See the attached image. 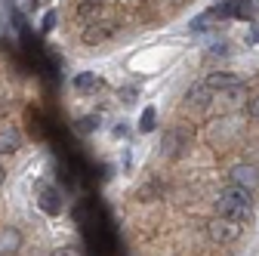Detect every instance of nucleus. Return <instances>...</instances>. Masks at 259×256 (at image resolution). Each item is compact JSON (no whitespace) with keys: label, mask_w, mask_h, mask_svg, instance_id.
I'll list each match as a JSON object with an SVG mask.
<instances>
[{"label":"nucleus","mask_w":259,"mask_h":256,"mask_svg":"<svg viewBox=\"0 0 259 256\" xmlns=\"http://www.w3.org/2000/svg\"><path fill=\"white\" fill-rule=\"evenodd\" d=\"M250 210H253V191L238 185V182L222 188V195L216 198V213H222V216H232V219L244 222L250 216Z\"/></svg>","instance_id":"obj_1"},{"label":"nucleus","mask_w":259,"mask_h":256,"mask_svg":"<svg viewBox=\"0 0 259 256\" xmlns=\"http://www.w3.org/2000/svg\"><path fill=\"white\" fill-rule=\"evenodd\" d=\"M241 219H232V216H216V219H210L207 222V238L213 241V244H235V241H241Z\"/></svg>","instance_id":"obj_2"},{"label":"nucleus","mask_w":259,"mask_h":256,"mask_svg":"<svg viewBox=\"0 0 259 256\" xmlns=\"http://www.w3.org/2000/svg\"><path fill=\"white\" fill-rule=\"evenodd\" d=\"M188 148H191V136H188L185 126H170L160 136V154L164 157H182Z\"/></svg>","instance_id":"obj_3"},{"label":"nucleus","mask_w":259,"mask_h":256,"mask_svg":"<svg viewBox=\"0 0 259 256\" xmlns=\"http://www.w3.org/2000/svg\"><path fill=\"white\" fill-rule=\"evenodd\" d=\"M114 34V25L111 22H99V19H96V22H87V28H83V44L87 47H96V44H102V40H108Z\"/></svg>","instance_id":"obj_4"},{"label":"nucleus","mask_w":259,"mask_h":256,"mask_svg":"<svg viewBox=\"0 0 259 256\" xmlns=\"http://www.w3.org/2000/svg\"><path fill=\"white\" fill-rule=\"evenodd\" d=\"M229 176H232V182H238V185H244L250 191L259 188V167L256 164H235Z\"/></svg>","instance_id":"obj_5"},{"label":"nucleus","mask_w":259,"mask_h":256,"mask_svg":"<svg viewBox=\"0 0 259 256\" xmlns=\"http://www.w3.org/2000/svg\"><path fill=\"white\" fill-rule=\"evenodd\" d=\"M213 87L204 80V83H194V87H188V93H185V105L188 108H207L210 102H213Z\"/></svg>","instance_id":"obj_6"},{"label":"nucleus","mask_w":259,"mask_h":256,"mask_svg":"<svg viewBox=\"0 0 259 256\" xmlns=\"http://www.w3.org/2000/svg\"><path fill=\"white\" fill-rule=\"evenodd\" d=\"M219 93V102L225 105V108H238V105H247V90H244V83H232V87H225V90H216Z\"/></svg>","instance_id":"obj_7"},{"label":"nucleus","mask_w":259,"mask_h":256,"mask_svg":"<svg viewBox=\"0 0 259 256\" xmlns=\"http://www.w3.org/2000/svg\"><path fill=\"white\" fill-rule=\"evenodd\" d=\"M37 207L47 213V216H59L62 210H65V204H62V195L50 185V188H44L40 191V198H37Z\"/></svg>","instance_id":"obj_8"},{"label":"nucleus","mask_w":259,"mask_h":256,"mask_svg":"<svg viewBox=\"0 0 259 256\" xmlns=\"http://www.w3.org/2000/svg\"><path fill=\"white\" fill-rule=\"evenodd\" d=\"M22 148V133L16 126H4L0 130V154H16Z\"/></svg>","instance_id":"obj_9"},{"label":"nucleus","mask_w":259,"mask_h":256,"mask_svg":"<svg viewBox=\"0 0 259 256\" xmlns=\"http://www.w3.org/2000/svg\"><path fill=\"white\" fill-rule=\"evenodd\" d=\"M102 77L96 74V71H80L77 77H74V90L77 93H96V90H102Z\"/></svg>","instance_id":"obj_10"},{"label":"nucleus","mask_w":259,"mask_h":256,"mask_svg":"<svg viewBox=\"0 0 259 256\" xmlns=\"http://www.w3.org/2000/svg\"><path fill=\"white\" fill-rule=\"evenodd\" d=\"M102 16V0H80L77 4V19L87 25V22H96Z\"/></svg>","instance_id":"obj_11"},{"label":"nucleus","mask_w":259,"mask_h":256,"mask_svg":"<svg viewBox=\"0 0 259 256\" xmlns=\"http://www.w3.org/2000/svg\"><path fill=\"white\" fill-rule=\"evenodd\" d=\"M232 7H235V19H259V0H232Z\"/></svg>","instance_id":"obj_12"},{"label":"nucleus","mask_w":259,"mask_h":256,"mask_svg":"<svg viewBox=\"0 0 259 256\" xmlns=\"http://www.w3.org/2000/svg\"><path fill=\"white\" fill-rule=\"evenodd\" d=\"M207 83L213 90H225V87H232V83H241V77L232 74V71H213V74H207Z\"/></svg>","instance_id":"obj_13"},{"label":"nucleus","mask_w":259,"mask_h":256,"mask_svg":"<svg viewBox=\"0 0 259 256\" xmlns=\"http://www.w3.org/2000/svg\"><path fill=\"white\" fill-rule=\"evenodd\" d=\"M19 247H22L19 232H16V229H7V232H4V238H0V253H16Z\"/></svg>","instance_id":"obj_14"},{"label":"nucleus","mask_w":259,"mask_h":256,"mask_svg":"<svg viewBox=\"0 0 259 256\" xmlns=\"http://www.w3.org/2000/svg\"><path fill=\"white\" fill-rule=\"evenodd\" d=\"M154 123H157V111L148 105V108L142 111V117H139V133H151V130H154Z\"/></svg>","instance_id":"obj_15"},{"label":"nucleus","mask_w":259,"mask_h":256,"mask_svg":"<svg viewBox=\"0 0 259 256\" xmlns=\"http://www.w3.org/2000/svg\"><path fill=\"white\" fill-rule=\"evenodd\" d=\"M96 126H99V117H80V120H77V130H80V133H93Z\"/></svg>","instance_id":"obj_16"},{"label":"nucleus","mask_w":259,"mask_h":256,"mask_svg":"<svg viewBox=\"0 0 259 256\" xmlns=\"http://www.w3.org/2000/svg\"><path fill=\"white\" fill-rule=\"evenodd\" d=\"M56 22H59V16H56V10H50V13L40 19V31H53V28H56Z\"/></svg>","instance_id":"obj_17"},{"label":"nucleus","mask_w":259,"mask_h":256,"mask_svg":"<svg viewBox=\"0 0 259 256\" xmlns=\"http://www.w3.org/2000/svg\"><path fill=\"white\" fill-rule=\"evenodd\" d=\"M247 114L253 120H259V96H250V99H247Z\"/></svg>","instance_id":"obj_18"},{"label":"nucleus","mask_w":259,"mask_h":256,"mask_svg":"<svg viewBox=\"0 0 259 256\" xmlns=\"http://www.w3.org/2000/svg\"><path fill=\"white\" fill-rule=\"evenodd\" d=\"M250 44H259V25H256V28L250 31Z\"/></svg>","instance_id":"obj_19"},{"label":"nucleus","mask_w":259,"mask_h":256,"mask_svg":"<svg viewBox=\"0 0 259 256\" xmlns=\"http://www.w3.org/2000/svg\"><path fill=\"white\" fill-rule=\"evenodd\" d=\"M44 4H47V0H28V7H31V10H37V7H44Z\"/></svg>","instance_id":"obj_20"},{"label":"nucleus","mask_w":259,"mask_h":256,"mask_svg":"<svg viewBox=\"0 0 259 256\" xmlns=\"http://www.w3.org/2000/svg\"><path fill=\"white\" fill-rule=\"evenodd\" d=\"M4 179H7V170H4V167H0V185H4Z\"/></svg>","instance_id":"obj_21"}]
</instances>
